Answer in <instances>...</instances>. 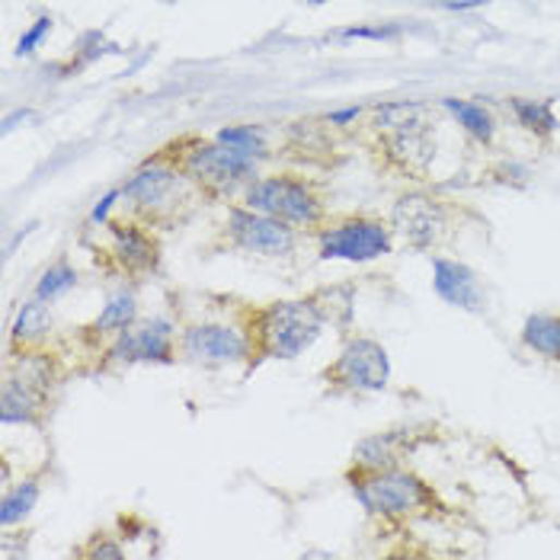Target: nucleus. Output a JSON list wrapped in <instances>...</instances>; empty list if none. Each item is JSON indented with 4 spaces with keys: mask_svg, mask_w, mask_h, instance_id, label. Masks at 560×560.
<instances>
[{
    "mask_svg": "<svg viewBox=\"0 0 560 560\" xmlns=\"http://www.w3.org/2000/svg\"><path fill=\"white\" fill-rule=\"evenodd\" d=\"M327 314L314 299H282L254 307L247 317L251 350L259 358H295L317 343Z\"/></svg>",
    "mask_w": 560,
    "mask_h": 560,
    "instance_id": "nucleus-1",
    "label": "nucleus"
},
{
    "mask_svg": "<svg viewBox=\"0 0 560 560\" xmlns=\"http://www.w3.org/2000/svg\"><path fill=\"white\" fill-rule=\"evenodd\" d=\"M244 208L259 211L266 218H276L289 228H324L327 224V208L320 193L314 190V183L305 176H263L254 180L244 190Z\"/></svg>",
    "mask_w": 560,
    "mask_h": 560,
    "instance_id": "nucleus-2",
    "label": "nucleus"
},
{
    "mask_svg": "<svg viewBox=\"0 0 560 560\" xmlns=\"http://www.w3.org/2000/svg\"><path fill=\"white\" fill-rule=\"evenodd\" d=\"M170 163L183 173V180L203 186V193L208 196H224L238 186L247 190L256 180V167H259L256 157L238 151V148H228V145H218V142H196L190 151H183Z\"/></svg>",
    "mask_w": 560,
    "mask_h": 560,
    "instance_id": "nucleus-3",
    "label": "nucleus"
},
{
    "mask_svg": "<svg viewBox=\"0 0 560 560\" xmlns=\"http://www.w3.org/2000/svg\"><path fill=\"white\" fill-rule=\"evenodd\" d=\"M353 494L368 515L381 519H401L416 512L433 510L436 497L433 487L423 484L416 474L391 467V471H375V474H356L353 477Z\"/></svg>",
    "mask_w": 560,
    "mask_h": 560,
    "instance_id": "nucleus-4",
    "label": "nucleus"
},
{
    "mask_svg": "<svg viewBox=\"0 0 560 560\" xmlns=\"http://www.w3.org/2000/svg\"><path fill=\"white\" fill-rule=\"evenodd\" d=\"M394 251V231L381 218L350 215L340 221H327L317 231V254L320 259H343V263H372Z\"/></svg>",
    "mask_w": 560,
    "mask_h": 560,
    "instance_id": "nucleus-5",
    "label": "nucleus"
},
{
    "mask_svg": "<svg viewBox=\"0 0 560 560\" xmlns=\"http://www.w3.org/2000/svg\"><path fill=\"white\" fill-rule=\"evenodd\" d=\"M324 381L337 391H356V394L385 391L391 381V356L378 340L356 337L324 368Z\"/></svg>",
    "mask_w": 560,
    "mask_h": 560,
    "instance_id": "nucleus-6",
    "label": "nucleus"
},
{
    "mask_svg": "<svg viewBox=\"0 0 560 560\" xmlns=\"http://www.w3.org/2000/svg\"><path fill=\"white\" fill-rule=\"evenodd\" d=\"M49 385V356H20L16 368H10L7 381H3L0 419L3 423H36L42 416V410H46Z\"/></svg>",
    "mask_w": 560,
    "mask_h": 560,
    "instance_id": "nucleus-7",
    "label": "nucleus"
},
{
    "mask_svg": "<svg viewBox=\"0 0 560 560\" xmlns=\"http://www.w3.org/2000/svg\"><path fill=\"white\" fill-rule=\"evenodd\" d=\"M224 234L231 241V247L256 256H292L299 247V231L266 218L259 211H251L244 205L228 208V221H224Z\"/></svg>",
    "mask_w": 560,
    "mask_h": 560,
    "instance_id": "nucleus-8",
    "label": "nucleus"
},
{
    "mask_svg": "<svg viewBox=\"0 0 560 560\" xmlns=\"http://www.w3.org/2000/svg\"><path fill=\"white\" fill-rule=\"evenodd\" d=\"M180 183H183V173L163 154H157L142 170H135V176L122 186V199L132 203L135 215L160 218L176 208Z\"/></svg>",
    "mask_w": 560,
    "mask_h": 560,
    "instance_id": "nucleus-9",
    "label": "nucleus"
},
{
    "mask_svg": "<svg viewBox=\"0 0 560 560\" xmlns=\"http://www.w3.org/2000/svg\"><path fill=\"white\" fill-rule=\"evenodd\" d=\"M391 231H398L410 247L429 251L446 238L449 211L439 199H433L426 193H407L391 208Z\"/></svg>",
    "mask_w": 560,
    "mask_h": 560,
    "instance_id": "nucleus-10",
    "label": "nucleus"
},
{
    "mask_svg": "<svg viewBox=\"0 0 560 560\" xmlns=\"http://www.w3.org/2000/svg\"><path fill=\"white\" fill-rule=\"evenodd\" d=\"M180 353L203 365H234L254 358L247 330L228 324H193L180 333Z\"/></svg>",
    "mask_w": 560,
    "mask_h": 560,
    "instance_id": "nucleus-11",
    "label": "nucleus"
},
{
    "mask_svg": "<svg viewBox=\"0 0 560 560\" xmlns=\"http://www.w3.org/2000/svg\"><path fill=\"white\" fill-rule=\"evenodd\" d=\"M173 337L176 327L167 317H151L142 320L135 327H129L125 333H119L112 340V346L106 350V356L115 362H173Z\"/></svg>",
    "mask_w": 560,
    "mask_h": 560,
    "instance_id": "nucleus-12",
    "label": "nucleus"
},
{
    "mask_svg": "<svg viewBox=\"0 0 560 560\" xmlns=\"http://www.w3.org/2000/svg\"><path fill=\"white\" fill-rule=\"evenodd\" d=\"M433 289L446 305L467 311V314H480L487 307V289L480 276L459 259H449V256L433 259Z\"/></svg>",
    "mask_w": 560,
    "mask_h": 560,
    "instance_id": "nucleus-13",
    "label": "nucleus"
},
{
    "mask_svg": "<svg viewBox=\"0 0 560 560\" xmlns=\"http://www.w3.org/2000/svg\"><path fill=\"white\" fill-rule=\"evenodd\" d=\"M109 238H112V256L129 276H148L160 266V244L151 231L138 221H109Z\"/></svg>",
    "mask_w": 560,
    "mask_h": 560,
    "instance_id": "nucleus-14",
    "label": "nucleus"
},
{
    "mask_svg": "<svg viewBox=\"0 0 560 560\" xmlns=\"http://www.w3.org/2000/svg\"><path fill=\"white\" fill-rule=\"evenodd\" d=\"M385 157L407 170V173H419L429 160H433V142H429V125L410 129V132H394L385 135Z\"/></svg>",
    "mask_w": 560,
    "mask_h": 560,
    "instance_id": "nucleus-15",
    "label": "nucleus"
},
{
    "mask_svg": "<svg viewBox=\"0 0 560 560\" xmlns=\"http://www.w3.org/2000/svg\"><path fill=\"white\" fill-rule=\"evenodd\" d=\"M401 461V436L398 433H378L362 439L353 452L356 474H375V471H391Z\"/></svg>",
    "mask_w": 560,
    "mask_h": 560,
    "instance_id": "nucleus-16",
    "label": "nucleus"
},
{
    "mask_svg": "<svg viewBox=\"0 0 560 560\" xmlns=\"http://www.w3.org/2000/svg\"><path fill=\"white\" fill-rule=\"evenodd\" d=\"M138 324V302H135V295L132 292H115L102 311L97 314V320L87 327V330H94L97 337H119V333H125L129 327H135Z\"/></svg>",
    "mask_w": 560,
    "mask_h": 560,
    "instance_id": "nucleus-17",
    "label": "nucleus"
},
{
    "mask_svg": "<svg viewBox=\"0 0 560 560\" xmlns=\"http://www.w3.org/2000/svg\"><path fill=\"white\" fill-rule=\"evenodd\" d=\"M442 106L459 119V125L471 135V138H477L480 145H494V138H497V122H494V115H490L487 106H480V102L474 100H459V97H446Z\"/></svg>",
    "mask_w": 560,
    "mask_h": 560,
    "instance_id": "nucleus-18",
    "label": "nucleus"
},
{
    "mask_svg": "<svg viewBox=\"0 0 560 560\" xmlns=\"http://www.w3.org/2000/svg\"><path fill=\"white\" fill-rule=\"evenodd\" d=\"M372 125L381 135H394V132H410L426 125V106L416 100H398V102H381L372 115Z\"/></svg>",
    "mask_w": 560,
    "mask_h": 560,
    "instance_id": "nucleus-19",
    "label": "nucleus"
},
{
    "mask_svg": "<svg viewBox=\"0 0 560 560\" xmlns=\"http://www.w3.org/2000/svg\"><path fill=\"white\" fill-rule=\"evenodd\" d=\"M522 343L538 356L560 362V314H532L522 324Z\"/></svg>",
    "mask_w": 560,
    "mask_h": 560,
    "instance_id": "nucleus-20",
    "label": "nucleus"
},
{
    "mask_svg": "<svg viewBox=\"0 0 560 560\" xmlns=\"http://www.w3.org/2000/svg\"><path fill=\"white\" fill-rule=\"evenodd\" d=\"M49 305L39 302V299H33V302H26V305L20 307L16 324H13V330H10V340H13V346H36V343H42V340L49 337Z\"/></svg>",
    "mask_w": 560,
    "mask_h": 560,
    "instance_id": "nucleus-21",
    "label": "nucleus"
},
{
    "mask_svg": "<svg viewBox=\"0 0 560 560\" xmlns=\"http://www.w3.org/2000/svg\"><path fill=\"white\" fill-rule=\"evenodd\" d=\"M510 109L512 115H515V122H519L525 132L538 135V138H548V135L558 132V115H555V106L548 100H525V97H515V100H510Z\"/></svg>",
    "mask_w": 560,
    "mask_h": 560,
    "instance_id": "nucleus-22",
    "label": "nucleus"
},
{
    "mask_svg": "<svg viewBox=\"0 0 560 560\" xmlns=\"http://www.w3.org/2000/svg\"><path fill=\"white\" fill-rule=\"evenodd\" d=\"M36 503H39V480L29 477V480H23L16 490H7V497H3V503H0V525L10 528V525L23 522L29 512L36 510Z\"/></svg>",
    "mask_w": 560,
    "mask_h": 560,
    "instance_id": "nucleus-23",
    "label": "nucleus"
},
{
    "mask_svg": "<svg viewBox=\"0 0 560 560\" xmlns=\"http://www.w3.org/2000/svg\"><path fill=\"white\" fill-rule=\"evenodd\" d=\"M74 285H77V269L68 259H58V263H51L49 269L42 272V279L36 285V299L49 305L54 299H61L64 292H71Z\"/></svg>",
    "mask_w": 560,
    "mask_h": 560,
    "instance_id": "nucleus-24",
    "label": "nucleus"
},
{
    "mask_svg": "<svg viewBox=\"0 0 560 560\" xmlns=\"http://www.w3.org/2000/svg\"><path fill=\"white\" fill-rule=\"evenodd\" d=\"M218 145H228V148H238V151L251 154L256 160L266 157V135L259 125H228L215 135Z\"/></svg>",
    "mask_w": 560,
    "mask_h": 560,
    "instance_id": "nucleus-25",
    "label": "nucleus"
},
{
    "mask_svg": "<svg viewBox=\"0 0 560 560\" xmlns=\"http://www.w3.org/2000/svg\"><path fill=\"white\" fill-rule=\"evenodd\" d=\"M84 560H125V551L119 548V541L106 535H94L90 545L84 548Z\"/></svg>",
    "mask_w": 560,
    "mask_h": 560,
    "instance_id": "nucleus-26",
    "label": "nucleus"
},
{
    "mask_svg": "<svg viewBox=\"0 0 560 560\" xmlns=\"http://www.w3.org/2000/svg\"><path fill=\"white\" fill-rule=\"evenodd\" d=\"M51 33V16H39L26 33H23V39H20V46H16V54H33V51L39 49V42L46 39Z\"/></svg>",
    "mask_w": 560,
    "mask_h": 560,
    "instance_id": "nucleus-27",
    "label": "nucleus"
},
{
    "mask_svg": "<svg viewBox=\"0 0 560 560\" xmlns=\"http://www.w3.org/2000/svg\"><path fill=\"white\" fill-rule=\"evenodd\" d=\"M102 33H87L81 42H77V54H81V64H90V61H97L100 54H106V51H115V46L112 49H102Z\"/></svg>",
    "mask_w": 560,
    "mask_h": 560,
    "instance_id": "nucleus-28",
    "label": "nucleus"
},
{
    "mask_svg": "<svg viewBox=\"0 0 560 560\" xmlns=\"http://www.w3.org/2000/svg\"><path fill=\"white\" fill-rule=\"evenodd\" d=\"M401 29L398 26H375V29H346L343 39H394Z\"/></svg>",
    "mask_w": 560,
    "mask_h": 560,
    "instance_id": "nucleus-29",
    "label": "nucleus"
},
{
    "mask_svg": "<svg viewBox=\"0 0 560 560\" xmlns=\"http://www.w3.org/2000/svg\"><path fill=\"white\" fill-rule=\"evenodd\" d=\"M115 199H122V190H112L109 196H102L100 205H97L94 215H90V221H94V224H109V208L115 205Z\"/></svg>",
    "mask_w": 560,
    "mask_h": 560,
    "instance_id": "nucleus-30",
    "label": "nucleus"
},
{
    "mask_svg": "<svg viewBox=\"0 0 560 560\" xmlns=\"http://www.w3.org/2000/svg\"><path fill=\"white\" fill-rule=\"evenodd\" d=\"M356 119H358L356 106H353V109H337V112H330V115H327V122H330V125H346V122H356Z\"/></svg>",
    "mask_w": 560,
    "mask_h": 560,
    "instance_id": "nucleus-31",
    "label": "nucleus"
},
{
    "mask_svg": "<svg viewBox=\"0 0 560 560\" xmlns=\"http://www.w3.org/2000/svg\"><path fill=\"white\" fill-rule=\"evenodd\" d=\"M446 10H452V13H467V10H480V3H442Z\"/></svg>",
    "mask_w": 560,
    "mask_h": 560,
    "instance_id": "nucleus-32",
    "label": "nucleus"
},
{
    "mask_svg": "<svg viewBox=\"0 0 560 560\" xmlns=\"http://www.w3.org/2000/svg\"><path fill=\"white\" fill-rule=\"evenodd\" d=\"M388 560H429L426 555H416V551H401V555H391Z\"/></svg>",
    "mask_w": 560,
    "mask_h": 560,
    "instance_id": "nucleus-33",
    "label": "nucleus"
},
{
    "mask_svg": "<svg viewBox=\"0 0 560 560\" xmlns=\"http://www.w3.org/2000/svg\"><path fill=\"white\" fill-rule=\"evenodd\" d=\"M302 560H337L333 555H327V551H307Z\"/></svg>",
    "mask_w": 560,
    "mask_h": 560,
    "instance_id": "nucleus-34",
    "label": "nucleus"
}]
</instances>
